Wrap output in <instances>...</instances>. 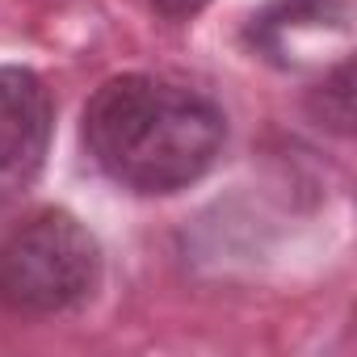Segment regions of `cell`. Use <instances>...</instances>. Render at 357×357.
Returning a JSON list of instances; mask_svg holds the SVG:
<instances>
[{
  "instance_id": "cell-4",
  "label": "cell",
  "mask_w": 357,
  "mask_h": 357,
  "mask_svg": "<svg viewBox=\"0 0 357 357\" xmlns=\"http://www.w3.org/2000/svg\"><path fill=\"white\" fill-rule=\"evenodd\" d=\"M324 30H336V34L349 30V17H344V5H340V0H278V5H269L261 17H252L248 38H252V47H261L269 59L290 63L298 38L324 34Z\"/></svg>"
},
{
  "instance_id": "cell-2",
  "label": "cell",
  "mask_w": 357,
  "mask_h": 357,
  "mask_svg": "<svg viewBox=\"0 0 357 357\" xmlns=\"http://www.w3.org/2000/svg\"><path fill=\"white\" fill-rule=\"evenodd\" d=\"M101 248L68 211H38L0 240V307L13 315H63L97 294Z\"/></svg>"
},
{
  "instance_id": "cell-5",
  "label": "cell",
  "mask_w": 357,
  "mask_h": 357,
  "mask_svg": "<svg viewBox=\"0 0 357 357\" xmlns=\"http://www.w3.org/2000/svg\"><path fill=\"white\" fill-rule=\"evenodd\" d=\"M147 5L155 9V13H164V17H172V22H185V17H198L211 0H147Z\"/></svg>"
},
{
  "instance_id": "cell-1",
  "label": "cell",
  "mask_w": 357,
  "mask_h": 357,
  "mask_svg": "<svg viewBox=\"0 0 357 357\" xmlns=\"http://www.w3.org/2000/svg\"><path fill=\"white\" fill-rule=\"evenodd\" d=\"M84 151L130 194H176L215 168L227 139L223 109L168 76H114L84 105Z\"/></svg>"
},
{
  "instance_id": "cell-3",
  "label": "cell",
  "mask_w": 357,
  "mask_h": 357,
  "mask_svg": "<svg viewBox=\"0 0 357 357\" xmlns=\"http://www.w3.org/2000/svg\"><path fill=\"white\" fill-rule=\"evenodd\" d=\"M51 93L26 68H0V202L34 185L51 147Z\"/></svg>"
}]
</instances>
